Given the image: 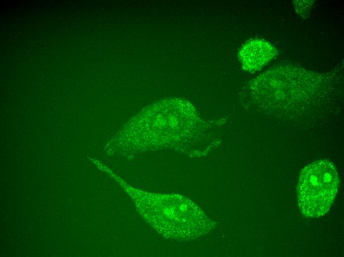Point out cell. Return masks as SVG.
<instances>
[{"instance_id":"6da1fadb","label":"cell","mask_w":344,"mask_h":257,"mask_svg":"<svg viewBox=\"0 0 344 257\" xmlns=\"http://www.w3.org/2000/svg\"><path fill=\"white\" fill-rule=\"evenodd\" d=\"M340 179L334 164L316 160L301 171L297 186L299 206L302 214L316 218L329 210L337 194Z\"/></svg>"},{"instance_id":"7a4b0ae2","label":"cell","mask_w":344,"mask_h":257,"mask_svg":"<svg viewBox=\"0 0 344 257\" xmlns=\"http://www.w3.org/2000/svg\"><path fill=\"white\" fill-rule=\"evenodd\" d=\"M277 50L268 42L262 39H252L245 43L238 52L239 60L246 71L260 70L276 55Z\"/></svg>"}]
</instances>
